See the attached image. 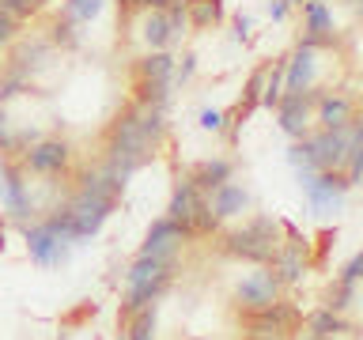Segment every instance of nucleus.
I'll list each match as a JSON object with an SVG mask.
<instances>
[{
    "instance_id": "nucleus-17",
    "label": "nucleus",
    "mask_w": 363,
    "mask_h": 340,
    "mask_svg": "<svg viewBox=\"0 0 363 340\" xmlns=\"http://www.w3.org/2000/svg\"><path fill=\"white\" fill-rule=\"evenodd\" d=\"M314 79V50H295L284 61V91H306Z\"/></svg>"
},
{
    "instance_id": "nucleus-22",
    "label": "nucleus",
    "mask_w": 363,
    "mask_h": 340,
    "mask_svg": "<svg viewBox=\"0 0 363 340\" xmlns=\"http://www.w3.org/2000/svg\"><path fill=\"white\" fill-rule=\"evenodd\" d=\"M121 322H125V340H155V306H144V310L121 317Z\"/></svg>"
},
{
    "instance_id": "nucleus-29",
    "label": "nucleus",
    "mask_w": 363,
    "mask_h": 340,
    "mask_svg": "<svg viewBox=\"0 0 363 340\" xmlns=\"http://www.w3.org/2000/svg\"><path fill=\"white\" fill-rule=\"evenodd\" d=\"M0 16H11V19H27L34 16V8H30V0H0Z\"/></svg>"
},
{
    "instance_id": "nucleus-7",
    "label": "nucleus",
    "mask_w": 363,
    "mask_h": 340,
    "mask_svg": "<svg viewBox=\"0 0 363 340\" xmlns=\"http://www.w3.org/2000/svg\"><path fill=\"white\" fill-rule=\"evenodd\" d=\"M0 208H4L8 220H16V223H27L30 212H34L27 166H23L19 159H4V163H0Z\"/></svg>"
},
{
    "instance_id": "nucleus-6",
    "label": "nucleus",
    "mask_w": 363,
    "mask_h": 340,
    "mask_svg": "<svg viewBox=\"0 0 363 340\" xmlns=\"http://www.w3.org/2000/svg\"><path fill=\"white\" fill-rule=\"evenodd\" d=\"M19 163L27 166V174L38 178H61L68 166H72V144L61 140V136H38L30 147H23Z\"/></svg>"
},
{
    "instance_id": "nucleus-12",
    "label": "nucleus",
    "mask_w": 363,
    "mask_h": 340,
    "mask_svg": "<svg viewBox=\"0 0 363 340\" xmlns=\"http://www.w3.org/2000/svg\"><path fill=\"white\" fill-rule=\"evenodd\" d=\"M322 95H311V87L306 91H284L280 102H277V113H280V129L295 136V140H303L306 136V125H311V102H318Z\"/></svg>"
},
{
    "instance_id": "nucleus-4",
    "label": "nucleus",
    "mask_w": 363,
    "mask_h": 340,
    "mask_svg": "<svg viewBox=\"0 0 363 340\" xmlns=\"http://www.w3.org/2000/svg\"><path fill=\"white\" fill-rule=\"evenodd\" d=\"M167 215H170V220H174L189 238L216 234V231H220V223H223L220 215L212 212L208 193H201L189 178H182L178 186H174V193H170V204H167Z\"/></svg>"
},
{
    "instance_id": "nucleus-31",
    "label": "nucleus",
    "mask_w": 363,
    "mask_h": 340,
    "mask_svg": "<svg viewBox=\"0 0 363 340\" xmlns=\"http://www.w3.org/2000/svg\"><path fill=\"white\" fill-rule=\"evenodd\" d=\"M193 68H197V57L186 53V57H182V64H174V79H170V84H186V79L193 76Z\"/></svg>"
},
{
    "instance_id": "nucleus-21",
    "label": "nucleus",
    "mask_w": 363,
    "mask_h": 340,
    "mask_svg": "<svg viewBox=\"0 0 363 340\" xmlns=\"http://www.w3.org/2000/svg\"><path fill=\"white\" fill-rule=\"evenodd\" d=\"M186 19L189 27L208 30L223 19V0H186Z\"/></svg>"
},
{
    "instance_id": "nucleus-28",
    "label": "nucleus",
    "mask_w": 363,
    "mask_h": 340,
    "mask_svg": "<svg viewBox=\"0 0 363 340\" xmlns=\"http://www.w3.org/2000/svg\"><path fill=\"white\" fill-rule=\"evenodd\" d=\"M352 291H356V280H345L340 276L333 283V295H329V310H345V306L352 302Z\"/></svg>"
},
{
    "instance_id": "nucleus-2",
    "label": "nucleus",
    "mask_w": 363,
    "mask_h": 340,
    "mask_svg": "<svg viewBox=\"0 0 363 340\" xmlns=\"http://www.w3.org/2000/svg\"><path fill=\"white\" fill-rule=\"evenodd\" d=\"M113 208H118V200H106V197H95V193L87 189H72V197H68L65 204H57V208L45 215V223L53 227L57 234H65L68 242H87V238H95L102 231V223L113 215Z\"/></svg>"
},
{
    "instance_id": "nucleus-9",
    "label": "nucleus",
    "mask_w": 363,
    "mask_h": 340,
    "mask_svg": "<svg viewBox=\"0 0 363 340\" xmlns=\"http://www.w3.org/2000/svg\"><path fill=\"white\" fill-rule=\"evenodd\" d=\"M23 238H27V254L34 265H42V268H53V265H65L68 261V249H72V242H68L65 234H57L50 223H34L23 231Z\"/></svg>"
},
{
    "instance_id": "nucleus-23",
    "label": "nucleus",
    "mask_w": 363,
    "mask_h": 340,
    "mask_svg": "<svg viewBox=\"0 0 363 340\" xmlns=\"http://www.w3.org/2000/svg\"><path fill=\"white\" fill-rule=\"evenodd\" d=\"M340 329L345 325H340L337 310H318V314L306 317V340H333Z\"/></svg>"
},
{
    "instance_id": "nucleus-24",
    "label": "nucleus",
    "mask_w": 363,
    "mask_h": 340,
    "mask_svg": "<svg viewBox=\"0 0 363 340\" xmlns=\"http://www.w3.org/2000/svg\"><path fill=\"white\" fill-rule=\"evenodd\" d=\"M102 8H106V0H65L61 16L72 19L76 27H87V23H95L102 16Z\"/></svg>"
},
{
    "instance_id": "nucleus-37",
    "label": "nucleus",
    "mask_w": 363,
    "mask_h": 340,
    "mask_svg": "<svg viewBox=\"0 0 363 340\" xmlns=\"http://www.w3.org/2000/svg\"><path fill=\"white\" fill-rule=\"evenodd\" d=\"M352 4H359V0H352Z\"/></svg>"
},
{
    "instance_id": "nucleus-10",
    "label": "nucleus",
    "mask_w": 363,
    "mask_h": 340,
    "mask_svg": "<svg viewBox=\"0 0 363 340\" xmlns=\"http://www.w3.org/2000/svg\"><path fill=\"white\" fill-rule=\"evenodd\" d=\"M280 288L284 283L277 280V272L257 268L235 288V299H238V306H242L246 314H257V310H269L272 302H280Z\"/></svg>"
},
{
    "instance_id": "nucleus-19",
    "label": "nucleus",
    "mask_w": 363,
    "mask_h": 340,
    "mask_svg": "<svg viewBox=\"0 0 363 340\" xmlns=\"http://www.w3.org/2000/svg\"><path fill=\"white\" fill-rule=\"evenodd\" d=\"M265 79H269V64H261V68H254V72H250L246 87H242V98H238V106H235V121H238V125H242L250 113L261 106V98H265Z\"/></svg>"
},
{
    "instance_id": "nucleus-13",
    "label": "nucleus",
    "mask_w": 363,
    "mask_h": 340,
    "mask_svg": "<svg viewBox=\"0 0 363 340\" xmlns=\"http://www.w3.org/2000/svg\"><path fill=\"white\" fill-rule=\"evenodd\" d=\"M182 242H189V234L182 231V227L170 220V215H159V220L147 227V238H144L140 254H147V257H163V261H174V257H178V249H182Z\"/></svg>"
},
{
    "instance_id": "nucleus-30",
    "label": "nucleus",
    "mask_w": 363,
    "mask_h": 340,
    "mask_svg": "<svg viewBox=\"0 0 363 340\" xmlns=\"http://www.w3.org/2000/svg\"><path fill=\"white\" fill-rule=\"evenodd\" d=\"M19 38V19H11V16H0V50H8L11 42Z\"/></svg>"
},
{
    "instance_id": "nucleus-36",
    "label": "nucleus",
    "mask_w": 363,
    "mask_h": 340,
    "mask_svg": "<svg viewBox=\"0 0 363 340\" xmlns=\"http://www.w3.org/2000/svg\"><path fill=\"white\" fill-rule=\"evenodd\" d=\"M284 4H288V8H291V4H303V0H284Z\"/></svg>"
},
{
    "instance_id": "nucleus-11",
    "label": "nucleus",
    "mask_w": 363,
    "mask_h": 340,
    "mask_svg": "<svg viewBox=\"0 0 363 340\" xmlns=\"http://www.w3.org/2000/svg\"><path fill=\"white\" fill-rule=\"evenodd\" d=\"M284 231H288V242H280L269 265L280 283H299L306 276V238H299V231L291 223H284Z\"/></svg>"
},
{
    "instance_id": "nucleus-27",
    "label": "nucleus",
    "mask_w": 363,
    "mask_h": 340,
    "mask_svg": "<svg viewBox=\"0 0 363 340\" xmlns=\"http://www.w3.org/2000/svg\"><path fill=\"white\" fill-rule=\"evenodd\" d=\"M23 91H30V76H27V72H19L16 64H8L4 72H0V106H4L8 98L23 95Z\"/></svg>"
},
{
    "instance_id": "nucleus-32",
    "label": "nucleus",
    "mask_w": 363,
    "mask_h": 340,
    "mask_svg": "<svg viewBox=\"0 0 363 340\" xmlns=\"http://www.w3.org/2000/svg\"><path fill=\"white\" fill-rule=\"evenodd\" d=\"M201 129L223 132V113H220V110H201Z\"/></svg>"
},
{
    "instance_id": "nucleus-8",
    "label": "nucleus",
    "mask_w": 363,
    "mask_h": 340,
    "mask_svg": "<svg viewBox=\"0 0 363 340\" xmlns=\"http://www.w3.org/2000/svg\"><path fill=\"white\" fill-rule=\"evenodd\" d=\"M299 186L306 193V200H311L314 212H329L337 208L340 200H345V193L352 189L345 174H337V170H299Z\"/></svg>"
},
{
    "instance_id": "nucleus-16",
    "label": "nucleus",
    "mask_w": 363,
    "mask_h": 340,
    "mask_svg": "<svg viewBox=\"0 0 363 340\" xmlns=\"http://www.w3.org/2000/svg\"><path fill=\"white\" fill-rule=\"evenodd\" d=\"M231 174H235V166L227 163V159H201V163L193 166L186 178H189L201 193H212V189H220L223 181H231Z\"/></svg>"
},
{
    "instance_id": "nucleus-20",
    "label": "nucleus",
    "mask_w": 363,
    "mask_h": 340,
    "mask_svg": "<svg viewBox=\"0 0 363 340\" xmlns=\"http://www.w3.org/2000/svg\"><path fill=\"white\" fill-rule=\"evenodd\" d=\"M318 121H322V129H345V125H352V98L322 95L318 98Z\"/></svg>"
},
{
    "instance_id": "nucleus-26",
    "label": "nucleus",
    "mask_w": 363,
    "mask_h": 340,
    "mask_svg": "<svg viewBox=\"0 0 363 340\" xmlns=\"http://www.w3.org/2000/svg\"><path fill=\"white\" fill-rule=\"evenodd\" d=\"M50 45H57V50H76L79 45V27L72 19H65V16H53L50 23V38H45Z\"/></svg>"
},
{
    "instance_id": "nucleus-18",
    "label": "nucleus",
    "mask_w": 363,
    "mask_h": 340,
    "mask_svg": "<svg viewBox=\"0 0 363 340\" xmlns=\"http://www.w3.org/2000/svg\"><path fill=\"white\" fill-rule=\"evenodd\" d=\"M136 79H144V84H170L174 79V57L167 50H152L147 57L136 61Z\"/></svg>"
},
{
    "instance_id": "nucleus-33",
    "label": "nucleus",
    "mask_w": 363,
    "mask_h": 340,
    "mask_svg": "<svg viewBox=\"0 0 363 340\" xmlns=\"http://www.w3.org/2000/svg\"><path fill=\"white\" fill-rule=\"evenodd\" d=\"M340 276H345V280H363V249H359V254L348 261V268L340 272Z\"/></svg>"
},
{
    "instance_id": "nucleus-1",
    "label": "nucleus",
    "mask_w": 363,
    "mask_h": 340,
    "mask_svg": "<svg viewBox=\"0 0 363 340\" xmlns=\"http://www.w3.org/2000/svg\"><path fill=\"white\" fill-rule=\"evenodd\" d=\"M167 140V113L140 106V102H129L118 118L110 121L106 129V163L118 170V174L133 178L140 166H147L155 159V152Z\"/></svg>"
},
{
    "instance_id": "nucleus-15",
    "label": "nucleus",
    "mask_w": 363,
    "mask_h": 340,
    "mask_svg": "<svg viewBox=\"0 0 363 340\" xmlns=\"http://www.w3.org/2000/svg\"><path fill=\"white\" fill-rule=\"evenodd\" d=\"M208 204L220 220H235V215H242L250 208V193L238 186V181H223L220 189L208 193Z\"/></svg>"
},
{
    "instance_id": "nucleus-34",
    "label": "nucleus",
    "mask_w": 363,
    "mask_h": 340,
    "mask_svg": "<svg viewBox=\"0 0 363 340\" xmlns=\"http://www.w3.org/2000/svg\"><path fill=\"white\" fill-rule=\"evenodd\" d=\"M235 38L250 42V16H235Z\"/></svg>"
},
{
    "instance_id": "nucleus-35",
    "label": "nucleus",
    "mask_w": 363,
    "mask_h": 340,
    "mask_svg": "<svg viewBox=\"0 0 363 340\" xmlns=\"http://www.w3.org/2000/svg\"><path fill=\"white\" fill-rule=\"evenodd\" d=\"M284 16H288V4H284V0H272V4H269V19H284Z\"/></svg>"
},
{
    "instance_id": "nucleus-3",
    "label": "nucleus",
    "mask_w": 363,
    "mask_h": 340,
    "mask_svg": "<svg viewBox=\"0 0 363 340\" xmlns=\"http://www.w3.org/2000/svg\"><path fill=\"white\" fill-rule=\"evenodd\" d=\"M174 280V261L136 254V261L125 268V299H121V317H129L144 306H155L163 299V291Z\"/></svg>"
},
{
    "instance_id": "nucleus-14",
    "label": "nucleus",
    "mask_w": 363,
    "mask_h": 340,
    "mask_svg": "<svg viewBox=\"0 0 363 340\" xmlns=\"http://www.w3.org/2000/svg\"><path fill=\"white\" fill-rule=\"evenodd\" d=\"M246 325H250V336H284L295 325V306L272 302L269 310L246 314Z\"/></svg>"
},
{
    "instance_id": "nucleus-5",
    "label": "nucleus",
    "mask_w": 363,
    "mask_h": 340,
    "mask_svg": "<svg viewBox=\"0 0 363 340\" xmlns=\"http://www.w3.org/2000/svg\"><path fill=\"white\" fill-rule=\"evenodd\" d=\"M277 249H280V234H277V220H269V215H254L250 223L223 234V254L250 261V265H269Z\"/></svg>"
},
{
    "instance_id": "nucleus-25",
    "label": "nucleus",
    "mask_w": 363,
    "mask_h": 340,
    "mask_svg": "<svg viewBox=\"0 0 363 340\" xmlns=\"http://www.w3.org/2000/svg\"><path fill=\"white\" fill-rule=\"evenodd\" d=\"M303 16H306V34H333V16H329L325 0H306L303 4Z\"/></svg>"
}]
</instances>
